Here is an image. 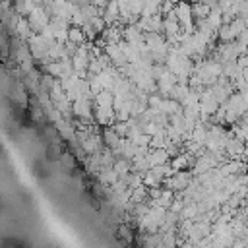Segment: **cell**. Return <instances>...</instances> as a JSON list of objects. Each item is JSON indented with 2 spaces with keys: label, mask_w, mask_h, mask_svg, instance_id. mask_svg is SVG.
Masks as SVG:
<instances>
[{
  "label": "cell",
  "mask_w": 248,
  "mask_h": 248,
  "mask_svg": "<svg viewBox=\"0 0 248 248\" xmlns=\"http://www.w3.org/2000/svg\"><path fill=\"white\" fill-rule=\"evenodd\" d=\"M66 41H70V43H74V45H81V43L85 41V37H83V33H81V27L70 25V27H68V33H66Z\"/></svg>",
  "instance_id": "6da1fadb"
}]
</instances>
